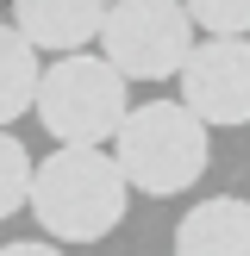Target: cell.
I'll return each instance as SVG.
<instances>
[{"instance_id":"2","label":"cell","mask_w":250,"mask_h":256,"mask_svg":"<svg viewBox=\"0 0 250 256\" xmlns=\"http://www.w3.org/2000/svg\"><path fill=\"white\" fill-rule=\"evenodd\" d=\"M212 125L200 119L188 100H150V106H132V119L112 138V156H119L125 182L150 200L188 194V188L206 175L212 162Z\"/></svg>"},{"instance_id":"4","label":"cell","mask_w":250,"mask_h":256,"mask_svg":"<svg viewBox=\"0 0 250 256\" xmlns=\"http://www.w3.org/2000/svg\"><path fill=\"white\" fill-rule=\"evenodd\" d=\"M194 44H200V25L182 0H112L106 25H100V56L125 82H169V75H182Z\"/></svg>"},{"instance_id":"1","label":"cell","mask_w":250,"mask_h":256,"mask_svg":"<svg viewBox=\"0 0 250 256\" xmlns=\"http://www.w3.org/2000/svg\"><path fill=\"white\" fill-rule=\"evenodd\" d=\"M132 182L119 156L94 144H62L32 175V219L50 232V244H100L125 225Z\"/></svg>"},{"instance_id":"5","label":"cell","mask_w":250,"mask_h":256,"mask_svg":"<svg viewBox=\"0 0 250 256\" xmlns=\"http://www.w3.org/2000/svg\"><path fill=\"white\" fill-rule=\"evenodd\" d=\"M175 82L206 125H250V38H200Z\"/></svg>"},{"instance_id":"9","label":"cell","mask_w":250,"mask_h":256,"mask_svg":"<svg viewBox=\"0 0 250 256\" xmlns=\"http://www.w3.org/2000/svg\"><path fill=\"white\" fill-rule=\"evenodd\" d=\"M32 175H38L32 150L0 125V219H12L19 206H32Z\"/></svg>"},{"instance_id":"3","label":"cell","mask_w":250,"mask_h":256,"mask_svg":"<svg viewBox=\"0 0 250 256\" xmlns=\"http://www.w3.org/2000/svg\"><path fill=\"white\" fill-rule=\"evenodd\" d=\"M125 75L106 56H56L38 82V125H44L56 144H112L119 125L132 119V94H125Z\"/></svg>"},{"instance_id":"11","label":"cell","mask_w":250,"mask_h":256,"mask_svg":"<svg viewBox=\"0 0 250 256\" xmlns=\"http://www.w3.org/2000/svg\"><path fill=\"white\" fill-rule=\"evenodd\" d=\"M0 256H62V250L44 244V238H19V244H0Z\"/></svg>"},{"instance_id":"10","label":"cell","mask_w":250,"mask_h":256,"mask_svg":"<svg viewBox=\"0 0 250 256\" xmlns=\"http://www.w3.org/2000/svg\"><path fill=\"white\" fill-rule=\"evenodd\" d=\"M206 38H250V0H182Z\"/></svg>"},{"instance_id":"7","label":"cell","mask_w":250,"mask_h":256,"mask_svg":"<svg viewBox=\"0 0 250 256\" xmlns=\"http://www.w3.org/2000/svg\"><path fill=\"white\" fill-rule=\"evenodd\" d=\"M175 256H250V200L212 194L175 225Z\"/></svg>"},{"instance_id":"6","label":"cell","mask_w":250,"mask_h":256,"mask_svg":"<svg viewBox=\"0 0 250 256\" xmlns=\"http://www.w3.org/2000/svg\"><path fill=\"white\" fill-rule=\"evenodd\" d=\"M112 0H12V25L50 56H75L100 38Z\"/></svg>"},{"instance_id":"8","label":"cell","mask_w":250,"mask_h":256,"mask_svg":"<svg viewBox=\"0 0 250 256\" xmlns=\"http://www.w3.org/2000/svg\"><path fill=\"white\" fill-rule=\"evenodd\" d=\"M44 50L19 32V25H0V125L38 112V82H44Z\"/></svg>"}]
</instances>
